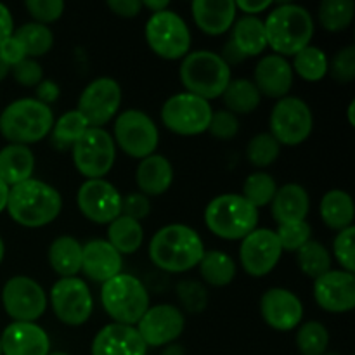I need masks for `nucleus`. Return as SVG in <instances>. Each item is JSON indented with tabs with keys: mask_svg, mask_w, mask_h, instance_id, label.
<instances>
[{
	"mask_svg": "<svg viewBox=\"0 0 355 355\" xmlns=\"http://www.w3.org/2000/svg\"><path fill=\"white\" fill-rule=\"evenodd\" d=\"M328 55L322 49L307 45L298 54L293 55V69L305 82H321L328 75Z\"/></svg>",
	"mask_w": 355,
	"mask_h": 355,
	"instance_id": "obj_36",
	"label": "nucleus"
},
{
	"mask_svg": "<svg viewBox=\"0 0 355 355\" xmlns=\"http://www.w3.org/2000/svg\"><path fill=\"white\" fill-rule=\"evenodd\" d=\"M354 236L355 229L347 227L343 231H338L335 241H333V253L338 263L342 266V270L347 272H355V253H354Z\"/></svg>",
	"mask_w": 355,
	"mask_h": 355,
	"instance_id": "obj_45",
	"label": "nucleus"
},
{
	"mask_svg": "<svg viewBox=\"0 0 355 355\" xmlns=\"http://www.w3.org/2000/svg\"><path fill=\"white\" fill-rule=\"evenodd\" d=\"M2 355H49L51 338L37 322H10L0 335Z\"/></svg>",
	"mask_w": 355,
	"mask_h": 355,
	"instance_id": "obj_23",
	"label": "nucleus"
},
{
	"mask_svg": "<svg viewBox=\"0 0 355 355\" xmlns=\"http://www.w3.org/2000/svg\"><path fill=\"white\" fill-rule=\"evenodd\" d=\"M92 355H148V345L135 326L111 322L101 328L94 336Z\"/></svg>",
	"mask_w": 355,
	"mask_h": 355,
	"instance_id": "obj_22",
	"label": "nucleus"
},
{
	"mask_svg": "<svg viewBox=\"0 0 355 355\" xmlns=\"http://www.w3.org/2000/svg\"><path fill=\"white\" fill-rule=\"evenodd\" d=\"M267 47L277 55H295L311 45L314 37V19L305 7L281 3L274 7L263 21Z\"/></svg>",
	"mask_w": 355,
	"mask_h": 355,
	"instance_id": "obj_3",
	"label": "nucleus"
},
{
	"mask_svg": "<svg viewBox=\"0 0 355 355\" xmlns=\"http://www.w3.org/2000/svg\"><path fill=\"white\" fill-rule=\"evenodd\" d=\"M259 210L241 194H220L205 208V224L208 231L225 241H241L255 231Z\"/></svg>",
	"mask_w": 355,
	"mask_h": 355,
	"instance_id": "obj_6",
	"label": "nucleus"
},
{
	"mask_svg": "<svg viewBox=\"0 0 355 355\" xmlns=\"http://www.w3.org/2000/svg\"><path fill=\"white\" fill-rule=\"evenodd\" d=\"M9 71H10L9 66H7L6 62H3L2 59H0V82L7 78V75H9Z\"/></svg>",
	"mask_w": 355,
	"mask_h": 355,
	"instance_id": "obj_60",
	"label": "nucleus"
},
{
	"mask_svg": "<svg viewBox=\"0 0 355 355\" xmlns=\"http://www.w3.org/2000/svg\"><path fill=\"white\" fill-rule=\"evenodd\" d=\"M236 10H243L245 16H257L259 14L266 12L267 9L272 7V2H253V0H239V2H234Z\"/></svg>",
	"mask_w": 355,
	"mask_h": 355,
	"instance_id": "obj_54",
	"label": "nucleus"
},
{
	"mask_svg": "<svg viewBox=\"0 0 355 355\" xmlns=\"http://www.w3.org/2000/svg\"><path fill=\"white\" fill-rule=\"evenodd\" d=\"M162 355H184V349L180 345H177V343H170V345H166L163 349Z\"/></svg>",
	"mask_w": 355,
	"mask_h": 355,
	"instance_id": "obj_58",
	"label": "nucleus"
},
{
	"mask_svg": "<svg viewBox=\"0 0 355 355\" xmlns=\"http://www.w3.org/2000/svg\"><path fill=\"white\" fill-rule=\"evenodd\" d=\"M106 6L120 17H135L144 9L141 0H107Z\"/></svg>",
	"mask_w": 355,
	"mask_h": 355,
	"instance_id": "obj_52",
	"label": "nucleus"
},
{
	"mask_svg": "<svg viewBox=\"0 0 355 355\" xmlns=\"http://www.w3.org/2000/svg\"><path fill=\"white\" fill-rule=\"evenodd\" d=\"M54 315L66 326H82L94 312V298L89 286L80 277H61L51 290Z\"/></svg>",
	"mask_w": 355,
	"mask_h": 355,
	"instance_id": "obj_14",
	"label": "nucleus"
},
{
	"mask_svg": "<svg viewBox=\"0 0 355 355\" xmlns=\"http://www.w3.org/2000/svg\"><path fill=\"white\" fill-rule=\"evenodd\" d=\"M0 59H2L9 68H12L17 62L26 59V52H24L23 45L17 42V38L14 37V35L0 44Z\"/></svg>",
	"mask_w": 355,
	"mask_h": 355,
	"instance_id": "obj_51",
	"label": "nucleus"
},
{
	"mask_svg": "<svg viewBox=\"0 0 355 355\" xmlns=\"http://www.w3.org/2000/svg\"><path fill=\"white\" fill-rule=\"evenodd\" d=\"M24 7L33 17V23H40L47 26L54 23L64 12V2L62 0H26Z\"/></svg>",
	"mask_w": 355,
	"mask_h": 355,
	"instance_id": "obj_44",
	"label": "nucleus"
},
{
	"mask_svg": "<svg viewBox=\"0 0 355 355\" xmlns=\"http://www.w3.org/2000/svg\"><path fill=\"white\" fill-rule=\"evenodd\" d=\"M322 355H340V354H336V352H326V354H322Z\"/></svg>",
	"mask_w": 355,
	"mask_h": 355,
	"instance_id": "obj_63",
	"label": "nucleus"
},
{
	"mask_svg": "<svg viewBox=\"0 0 355 355\" xmlns=\"http://www.w3.org/2000/svg\"><path fill=\"white\" fill-rule=\"evenodd\" d=\"M328 71L338 83H350L355 78V47L349 45L338 51L333 58Z\"/></svg>",
	"mask_w": 355,
	"mask_h": 355,
	"instance_id": "obj_47",
	"label": "nucleus"
},
{
	"mask_svg": "<svg viewBox=\"0 0 355 355\" xmlns=\"http://www.w3.org/2000/svg\"><path fill=\"white\" fill-rule=\"evenodd\" d=\"M252 82L255 83L260 96L277 101L283 99L293 85V69L290 61L277 54L263 55L255 66Z\"/></svg>",
	"mask_w": 355,
	"mask_h": 355,
	"instance_id": "obj_21",
	"label": "nucleus"
},
{
	"mask_svg": "<svg viewBox=\"0 0 355 355\" xmlns=\"http://www.w3.org/2000/svg\"><path fill=\"white\" fill-rule=\"evenodd\" d=\"M2 305L12 322H37L47 309L49 298L35 279L14 276L3 284Z\"/></svg>",
	"mask_w": 355,
	"mask_h": 355,
	"instance_id": "obj_13",
	"label": "nucleus"
},
{
	"mask_svg": "<svg viewBox=\"0 0 355 355\" xmlns=\"http://www.w3.org/2000/svg\"><path fill=\"white\" fill-rule=\"evenodd\" d=\"M114 144L127 156L144 159L155 155L159 144V132L151 116L141 110H127L114 120Z\"/></svg>",
	"mask_w": 355,
	"mask_h": 355,
	"instance_id": "obj_10",
	"label": "nucleus"
},
{
	"mask_svg": "<svg viewBox=\"0 0 355 355\" xmlns=\"http://www.w3.org/2000/svg\"><path fill=\"white\" fill-rule=\"evenodd\" d=\"M200 276L205 283L211 286H227L236 277V262L231 255L220 252V250H208L205 252L203 259L198 263Z\"/></svg>",
	"mask_w": 355,
	"mask_h": 355,
	"instance_id": "obj_33",
	"label": "nucleus"
},
{
	"mask_svg": "<svg viewBox=\"0 0 355 355\" xmlns=\"http://www.w3.org/2000/svg\"><path fill=\"white\" fill-rule=\"evenodd\" d=\"M54 121L51 106L26 97L12 101L0 113V134L9 144L30 146L44 141L52 132Z\"/></svg>",
	"mask_w": 355,
	"mask_h": 355,
	"instance_id": "obj_4",
	"label": "nucleus"
},
{
	"mask_svg": "<svg viewBox=\"0 0 355 355\" xmlns=\"http://www.w3.org/2000/svg\"><path fill=\"white\" fill-rule=\"evenodd\" d=\"M319 214H321L326 227L333 229V231H343L347 227H352L355 215L352 196L342 189L328 191L319 205Z\"/></svg>",
	"mask_w": 355,
	"mask_h": 355,
	"instance_id": "obj_31",
	"label": "nucleus"
},
{
	"mask_svg": "<svg viewBox=\"0 0 355 355\" xmlns=\"http://www.w3.org/2000/svg\"><path fill=\"white\" fill-rule=\"evenodd\" d=\"M89 128L90 125L87 123L82 113L78 110H71L62 114V116H59L58 121H54V127H52L51 134L55 144L62 146V148H66V146L71 148Z\"/></svg>",
	"mask_w": 355,
	"mask_h": 355,
	"instance_id": "obj_41",
	"label": "nucleus"
},
{
	"mask_svg": "<svg viewBox=\"0 0 355 355\" xmlns=\"http://www.w3.org/2000/svg\"><path fill=\"white\" fill-rule=\"evenodd\" d=\"M218 141H231L239 132V120L227 110H218L211 113L208 130Z\"/></svg>",
	"mask_w": 355,
	"mask_h": 355,
	"instance_id": "obj_46",
	"label": "nucleus"
},
{
	"mask_svg": "<svg viewBox=\"0 0 355 355\" xmlns=\"http://www.w3.org/2000/svg\"><path fill=\"white\" fill-rule=\"evenodd\" d=\"M146 42L162 59L177 61L189 54L191 31L186 21L173 10L151 14L146 23Z\"/></svg>",
	"mask_w": 355,
	"mask_h": 355,
	"instance_id": "obj_8",
	"label": "nucleus"
},
{
	"mask_svg": "<svg viewBox=\"0 0 355 355\" xmlns=\"http://www.w3.org/2000/svg\"><path fill=\"white\" fill-rule=\"evenodd\" d=\"M82 246L73 236H59L49 246V266L61 277H75L82 270Z\"/></svg>",
	"mask_w": 355,
	"mask_h": 355,
	"instance_id": "obj_30",
	"label": "nucleus"
},
{
	"mask_svg": "<svg viewBox=\"0 0 355 355\" xmlns=\"http://www.w3.org/2000/svg\"><path fill=\"white\" fill-rule=\"evenodd\" d=\"M3 257H6V245H3L2 238H0V263H2Z\"/></svg>",
	"mask_w": 355,
	"mask_h": 355,
	"instance_id": "obj_61",
	"label": "nucleus"
},
{
	"mask_svg": "<svg viewBox=\"0 0 355 355\" xmlns=\"http://www.w3.org/2000/svg\"><path fill=\"white\" fill-rule=\"evenodd\" d=\"M76 205L85 218L96 224H111L121 215V194L104 179L85 180L76 193Z\"/></svg>",
	"mask_w": 355,
	"mask_h": 355,
	"instance_id": "obj_17",
	"label": "nucleus"
},
{
	"mask_svg": "<svg viewBox=\"0 0 355 355\" xmlns=\"http://www.w3.org/2000/svg\"><path fill=\"white\" fill-rule=\"evenodd\" d=\"M9 189L10 187L7 186L3 180H0V214L7 208V198H9Z\"/></svg>",
	"mask_w": 355,
	"mask_h": 355,
	"instance_id": "obj_57",
	"label": "nucleus"
},
{
	"mask_svg": "<svg viewBox=\"0 0 355 355\" xmlns=\"http://www.w3.org/2000/svg\"><path fill=\"white\" fill-rule=\"evenodd\" d=\"M141 2H142V7L151 10V14L162 12V10H166L170 7L168 0H141Z\"/></svg>",
	"mask_w": 355,
	"mask_h": 355,
	"instance_id": "obj_56",
	"label": "nucleus"
},
{
	"mask_svg": "<svg viewBox=\"0 0 355 355\" xmlns=\"http://www.w3.org/2000/svg\"><path fill=\"white\" fill-rule=\"evenodd\" d=\"M49 355H69V354H66V352H51Z\"/></svg>",
	"mask_w": 355,
	"mask_h": 355,
	"instance_id": "obj_62",
	"label": "nucleus"
},
{
	"mask_svg": "<svg viewBox=\"0 0 355 355\" xmlns=\"http://www.w3.org/2000/svg\"><path fill=\"white\" fill-rule=\"evenodd\" d=\"M121 106V87L110 76H101L92 80L80 94L78 107L87 123L92 128H103L107 121L113 120Z\"/></svg>",
	"mask_w": 355,
	"mask_h": 355,
	"instance_id": "obj_15",
	"label": "nucleus"
},
{
	"mask_svg": "<svg viewBox=\"0 0 355 355\" xmlns=\"http://www.w3.org/2000/svg\"><path fill=\"white\" fill-rule=\"evenodd\" d=\"M139 193L144 196H162L173 182V166L165 156L151 155L141 159L135 172Z\"/></svg>",
	"mask_w": 355,
	"mask_h": 355,
	"instance_id": "obj_27",
	"label": "nucleus"
},
{
	"mask_svg": "<svg viewBox=\"0 0 355 355\" xmlns=\"http://www.w3.org/2000/svg\"><path fill=\"white\" fill-rule=\"evenodd\" d=\"M355 101H350L349 104V110H347V116H349V123L352 125V127H355Z\"/></svg>",
	"mask_w": 355,
	"mask_h": 355,
	"instance_id": "obj_59",
	"label": "nucleus"
},
{
	"mask_svg": "<svg viewBox=\"0 0 355 355\" xmlns=\"http://www.w3.org/2000/svg\"><path fill=\"white\" fill-rule=\"evenodd\" d=\"M191 12L196 26L210 37L227 33L236 21V6L232 0H194Z\"/></svg>",
	"mask_w": 355,
	"mask_h": 355,
	"instance_id": "obj_25",
	"label": "nucleus"
},
{
	"mask_svg": "<svg viewBox=\"0 0 355 355\" xmlns=\"http://www.w3.org/2000/svg\"><path fill=\"white\" fill-rule=\"evenodd\" d=\"M355 6L352 0H324L318 10L321 26L331 33L345 31L352 24Z\"/></svg>",
	"mask_w": 355,
	"mask_h": 355,
	"instance_id": "obj_37",
	"label": "nucleus"
},
{
	"mask_svg": "<svg viewBox=\"0 0 355 355\" xmlns=\"http://www.w3.org/2000/svg\"><path fill=\"white\" fill-rule=\"evenodd\" d=\"M177 290H179V298L184 307L193 312L203 311L205 305H207V290L203 286H200L194 281H182V283H179Z\"/></svg>",
	"mask_w": 355,
	"mask_h": 355,
	"instance_id": "obj_49",
	"label": "nucleus"
},
{
	"mask_svg": "<svg viewBox=\"0 0 355 355\" xmlns=\"http://www.w3.org/2000/svg\"><path fill=\"white\" fill-rule=\"evenodd\" d=\"M180 82L186 92L208 101L222 97L231 83V66L211 51L189 52L180 62Z\"/></svg>",
	"mask_w": 355,
	"mask_h": 355,
	"instance_id": "obj_5",
	"label": "nucleus"
},
{
	"mask_svg": "<svg viewBox=\"0 0 355 355\" xmlns=\"http://www.w3.org/2000/svg\"><path fill=\"white\" fill-rule=\"evenodd\" d=\"M222 99H224L225 107L227 111H231L232 114H250L259 107L260 92L257 90L255 83L252 80L246 78H238L231 80V83L227 85V89L222 94Z\"/></svg>",
	"mask_w": 355,
	"mask_h": 355,
	"instance_id": "obj_34",
	"label": "nucleus"
},
{
	"mask_svg": "<svg viewBox=\"0 0 355 355\" xmlns=\"http://www.w3.org/2000/svg\"><path fill=\"white\" fill-rule=\"evenodd\" d=\"M276 191L277 184L272 175H269L267 172H255L246 177L245 184H243L241 196L259 210V208L272 203Z\"/></svg>",
	"mask_w": 355,
	"mask_h": 355,
	"instance_id": "obj_39",
	"label": "nucleus"
},
{
	"mask_svg": "<svg viewBox=\"0 0 355 355\" xmlns=\"http://www.w3.org/2000/svg\"><path fill=\"white\" fill-rule=\"evenodd\" d=\"M0 355H2V343H0Z\"/></svg>",
	"mask_w": 355,
	"mask_h": 355,
	"instance_id": "obj_64",
	"label": "nucleus"
},
{
	"mask_svg": "<svg viewBox=\"0 0 355 355\" xmlns=\"http://www.w3.org/2000/svg\"><path fill=\"white\" fill-rule=\"evenodd\" d=\"M279 245L283 252H295L297 253L305 243L311 241L312 227L307 222H297V224L277 225L276 231Z\"/></svg>",
	"mask_w": 355,
	"mask_h": 355,
	"instance_id": "obj_43",
	"label": "nucleus"
},
{
	"mask_svg": "<svg viewBox=\"0 0 355 355\" xmlns=\"http://www.w3.org/2000/svg\"><path fill=\"white\" fill-rule=\"evenodd\" d=\"M269 127V134L281 146H298L311 137L314 130V116L304 99L286 96L274 104Z\"/></svg>",
	"mask_w": 355,
	"mask_h": 355,
	"instance_id": "obj_11",
	"label": "nucleus"
},
{
	"mask_svg": "<svg viewBox=\"0 0 355 355\" xmlns=\"http://www.w3.org/2000/svg\"><path fill=\"white\" fill-rule=\"evenodd\" d=\"M314 300L322 311L345 314L355 307V276L347 270H328L314 279Z\"/></svg>",
	"mask_w": 355,
	"mask_h": 355,
	"instance_id": "obj_19",
	"label": "nucleus"
},
{
	"mask_svg": "<svg viewBox=\"0 0 355 355\" xmlns=\"http://www.w3.org/2000/svg\"><path fill=\"white\" fill-rule=\"evenodd\" d=\"M14 80L23 87H37L44 80V69L38 64L37 59H23L16 66L10 68Z\"/></svg>",
	"mask_w": 355,
	"mask_h": 355,
	"instance_id": "obj_48",
	"label": "nucleus"
},
{
	"mask_svg": "<svg viewBox=\"0 0 355 355\" xmlns=\"http://www.w3.org/2000/svg\"><path fill=\"white\" fill-rule=\"evenodd\" d=\"M7 211L17 225L40 229L52 224L62 210V198L55 187L38 179H30L10 187Z\"/></svg>",
	"mask_w": 355,
	"mask_h": 355,
	"instance_id": "obj_2",
	"label": "nucleus"
},
{
	"mask_svg": "<svg viewBox=\"0 0 355 355\" xmlns=\"http://www.w3.org/2000/svg\"><path fill=\"white\" fill-rule=\"evenodd\" d=\"M281 255H283V248H281L276 231L255 229L241 239L239 263L248 276L263 277L270 274L279 263Z\"/></svg>",
	"mask_w": 355,
	"mask_h": 355,
	"instance_id": "obj_16",
	"label": "nucleus"
},
{
	"mask_svg": "<svg viewBox=\"0 0 355 355\" xmlns=\"http://www.w3.org/2000/svg\"><path fill=\"white\" fill-rule=\"evenodd\" d=\"M14 33V19L10 14L9 7L0 2V44L12 37Z\"/></svg>",
	"mask_w": 355,
	"mask_h": 355,
	"instance_id": "obj_55",
	"label": "nucleus"
},
{
	"mask_svg": "<svg viewBox=\"0 0 355 355\" xmlns=\"http://www.w3.org/2000/svg\"><path fill=\"white\" fill-rule=\"evenodd\" d=\"M205 252L201 236L184 224L165 225L149 241L151 262L170 274H184L198 267Z\"/></svg>",
	"mask_w": 355,
	"mask_h": 355,
	"instance_id": "obj_1",
	"label": "nucleus"
},
{
	"mask_svg": "<svg viewBox=\"0 0 355 355\" xmlns=\"http://www.w3.org/2000/svg\"><path fill=\"white\" fill-rule=\"evenodd\" d=\"M135 328L148 347H166L175 343V340L184 333L186 318L175 305H153L146 311Z\"/></svg>",
	"mask_w": 355,
	"mask_h": 355,
	"instance_id": "obj_18",
	"label": "nucleus"
},
{
	"mask_svg": "<svg viewBox=\"0 0 355 355\" xmlns=\"http://www.w3.org/2000/svg\"><path fill=\"white\" fill-rule=\"evenodd\" d=\"M260 314L276 331H293L304 319V304L286 288H270L260 298Z\"/></svg>",
	"mask_w": 355,
	"mask_h": 355,
	"instance_id": "obj_20",
	"label": "nucleus"
},
{
	"mask_svg": "<svg viewBox=\"0 0 355 355\" xmlns=\"http://www.w3.org/2000/svg\"><path fill=\"white\" fill-rule=\"evenodd\" d=\"M311 208V198L300 184H286L277 187L276 196L270 203V214L277 225L305 222Z\"/></svg>",
	"mask_w": 355,
	"mask_h": 355,
	"instance_id": "obj_26",
	"label": "nucleus"
},
{
	"mask_svg": "<svg viewBox=\"0 0 355 355\" xmlns=\"http://www.w3.org/2000/svg\"><path fill=\"white\" fill-rule=\"evenodd\" d=\"M236 51L246 58H255L262 54L267 47L266 28L263 21L257 16H243L232 24V33L229 38Z\"/></svg>",
	"mask_w": 355,
	"mask_h": 355,
	"instance_id": "obj_29",
	"label": "nucleus"
},
{
	"mask_svg": "<svg viewBox=\"0 0 355 355\" xmlns=\"http://www.w3.org/2000/svg\"><path fill=\"white\" fill-rule=\"evenodd\" d=\"M295 342L302 355H322L328 352L329 333L321 322L309 321L298 326Z\"/></svg>",
	"mask_w": 355,
	"mask_h": 355,
	"instance_id": "obj_40",
	"label": "nucleus"
},
{
	"mask_svg": "<svg viewBox=\"0 0 355 355\" xmlns=\"http://www.w3.org/2000/svg\"><path fill=\"white\" fill-rule=\"evenodd\" d=\"M35 155L30 146L7 144L0 149V180L9 187L33 179Z\"/></svg>",
	"mask_w": 355,
	"mask_h": 355,
	"instance_id": "obj_28",
	"label": "nucleus"
},
{
	"mask_svg": "<svg viewBox=\"0 0 355 355\" xmlns=\"http://www.w3.org/2000/svg\"><path fill=\"white\" fill-rule=\"evenodd\" d=\"M12 35L23 45L26 58L30 59L42 58L51 52L52 45H54V35H52L51 28L40 23H33V21L14 30Z\"/></svg>",
	"mask_w": 355,
	"mask_h": 355,
	"instance_id": "obj_35",
	"label": "nucleus"
},
{
	"mask_svg": "<svg viewBox=\"0 0 355 355\" xmlns=\"http://www.w3.org/2000/svg\"><path fill=\"white\" fill-rule=\"evenodd\" d=\"M144 241V229L141 222L120 215L111 224H107V243L123 255H132L137 252Z\"/></svg>",
	"mask_w": 355,
	"mask_h": 355,
	"instance_id": "obj_32",
	"label": "nucleus"
},
{
	"mask_svg": "<svg viewBox=\"0 0 355 355\" xmlns=\"http://www.w3.org/2000/svg\"><path fill=\"white\" fill-rule=\"evenodd\" d=\"M123 259L106 239H92L82 246V272L94 283L104 284L121 272Z\"/></svg>",
	"mask_w": 355,
	"mask_h": 355,
	"instance_id": "obj_24",
	"label": "nucleus"
},
{
	"mask_svg": "<svg viewBox=\"0 0 355 355\" xmlns=\"http://www.w3.org/2000/svg\"><path fill=\"white\" fill-rule=\"evenodd\" d=\"M297 263L305 276L318 279L319 276L331 270V255L322 243L311 239L297 252Z\"/></svg>",
	"mask_w": 355,
	"mask_h": 355,
	"instance_id": "obj_38",
	"label": "nucleus"
},
{
	"mask_svg": "<svg viewBox=\"0 0 355 355\" xmlns=\"http://www.w3.org/2000/svg\"><path fill=\"white\" fill-rule=\"evenodd\" d=\"M210 103L189 92L168 97L162 107V123L177 135H200L208 130L211 120Z\"/></svg>",
	"mask_w": 355,
	"mask_h": 355,
	"instance_id": "obj_12",
	"label": "nucleus"
},
{
	"mask_svg": "<svg viewBox=\"0 0 355 355\" xmlns=\"http://www.w3.org/2000/svg\"><path fill=\"white\" fill-rule=\"evenodd\" d=\"M151 211V201L142 193H128L121 196V215L132 218V220H144Z\"/></svg>",
	"mask_w": 355,
	"mask_h": 355,
	"instance_id": "obj_50",
	"label": "nucleus"
},
{
	"mask_svg": "<svg viewBox=\"0 0 355 355\" xmlns=\"http://www.w3.org/2000/svg\"><path fill=\"white\" fill-rule=\"evenodd\" d=\"M73 165L87 180L104 179L116 159V144L110 132L90 127L71 146Z\"/></svg>",
	"mask_w": 355,
	"mask_h": 355,
	"instance_id": "obj_9",
	"label": "nucleus"
},
{
	"mask_svg": "<svg viewBox=\"0 0 355 355\" xmlns=\"http://www.w3.org/2000/svg\"><path fill=\"white\" fill-rule=\"evenodd\" d=\"M101 304L113 322L125 326L137 324L146 311L151 307L148 288L144 286V283L123 272L103 284Z\"/></svg>",
	"mask_w": 355,
	"mask_h": 355,
	"instance_id": "obj_7",
	"label": "nucleus"
},
{
	"mask_svg": "<svg viewBox=\"0 0 355 355\" xmlns=\"http://www.w3.org/2000/svg\"><path fill=\"white\" fill-rule=\"evenodd\" d=\"M35 94H37L35 99L40 101V103L45 104V106H51L52 103L58 101L59 94H61V89H59V85L54 82V80H42V82L35 87Z\"/></svg>",
	"mask_w": 355,
	"mask_h": 355,
	"instance_id": "obj_53",
	"label": "nucleus"
},
{
	"mask_svg": "<svg viewBox=\"0 0 355 355\" xmlns=\"http://www.w3.org/2000/svg\"><path fill=\"white\" fill-rule=\"evenodd\" d=\"M281 153V144L269 134H257L255 137L250 139L248 146H246V158L253 166L259 168H266V166L272 165L277 159Z\"/></svg>",
	"mask_w": 355,
	"mask_h": 355,
	"instance_id": "obj_42",
	"label": "nucleus"
}]
</instances>
